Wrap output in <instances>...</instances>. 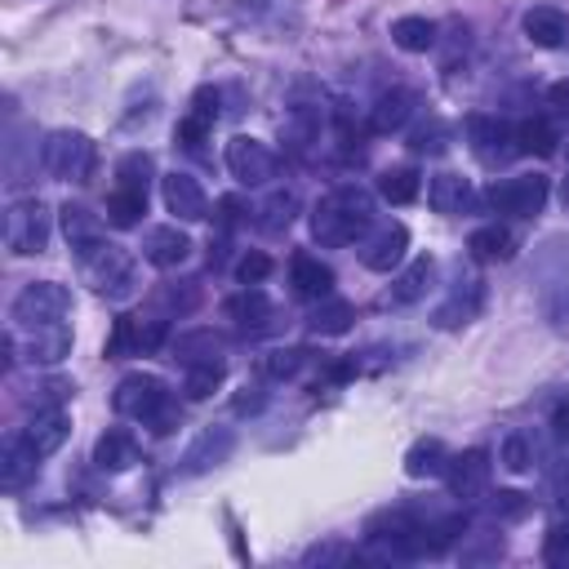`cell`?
<instances>
[{"mask_svg": "<svg viewBox=\"0 0 569 569\" xmlns=\"http://www.w3.org/2000/svg\"><path fill=\"white\" fill-rule=\"evenodd\" d=\"M369 222H373V200H369V191L356 187V182H342V187L325 191V196L316 200V209H311V236H316L320 244H329V249L351 244L356 236L369 231Z\"/></svg>", "mask_w": 569, "mask_h": 569, "instance_id": "1", "label": "cell"}, {"mask_svg": "<svg viewBox=\"0 0 569 569\" xmlns=\"http://www.w3.org/2000/svg\"><path fill=\"white\" fill-rule=\"evenodd\" d=\"M111 405H116L120 418H133V422L151 427L156 436H169V431L178 427V405H173L169 387H164L156 373H142V369H138V373H124V378L116 382Z\"/></svg>", "mask_w": 569, "mask_h": 569, "instance_id": "2", "label": "cell"}, {"mask_svg": "<svg viewBox=\"0 0 569 569\" xmlns=\"http://www.w3.org/2000/svg\"><path fill=\"white\" fill-rule=\"evenodd\" d=\"M80 262V271H84V280L102 293V298H111V302H120V298H129L133 289H138V267H133V253L129 249H120V244H93L89 253H80L76 258Z\"/></svg>", "mask_w": 569, "mask_h": 569, "instance_id": "3", "label": "cell"}, {"mask_svg": "<svg viewBox=\"0 0 569 569\" xmlns=\"http://www.w3.org/2000/svg\"><path fill=\"white\" fill-rule=\"evenodd\" d=\"M40 164H44V173H53L62 182H89V173H93V142H89V133H80V129L44 133Z\"/></svg>", "mask_w": 569, "mask_h": 569, "instance_id": "4", "label": "cell"}, {"mask_svg": "<svg viewBox=\"0 0 569 569\" xmlns=\"http://www.w3.org/2000/svg\"><path fill=\"white\" fill-rule=\"evenodd\" d=\"M67 311H71V293L58 280H31V284H22V293L9 307L13 329H27V333L67 320Z\"/></svg>", "mask_w": 569, "mask_h": 569, "instance_id": "5", "label": "cell"}, {"mask_svg": "<svg viewBox=\"0 0 569 569\" xmlns=\"http://www.w3.org/2000/svg\"><path fill=\"white\" fill-rule=\"evenodd\" d=\"M547 196H551V182H547L542 173L493 178V182H489V191H485L489 209H493V213H502V218H538V213H542V204H547Z\"/></svg>", "mask_w": 569, "mask_h": 569, "instance_id": "6", "label": "cell"}, {"mask_svg": "<svg viewBox=\"0 0 569 569\" xmlns=\"http://www.w3.org/2000/svg\"><path fill=\"white\" fill-rule=\"evenodd\" d=\"M44 244H49V209L40 200L9 204V213H4V249L18 253V258H31V253H44Z\"/></svg>", "mask_w": 569, "mask_h": 569, "instance_id": "7", "label": "cell"}, {"mask_svg": "<svg viewBox=\"0 0 569 569\" xmlns=\"http://www.w3.org/2000/svg\"><path fill=\"white\" fill-rule=\"evenodd\" d=\"M227 169H231V178H236L240 187H267V182L280 173V156H276L267 142L236 133V138L227 142Z\"/></svg>", "mask_w": 569, "mask_h": 569, "instance_id": "8", "label": "cell"}, {"mask_svg": "<svg viewBox=\"0 0 569 569\" xmlns=\"http://www.w3.org/2000/svg\"><path fill=\"white\" fill-rule=\"evenodd\" d=\"M467 142H471V156L480 160V164H489V169H498V164H507L516 151H520V142H516V129L507 124V120H498V116H467Z\"/></svg>", "mask_w": 569, "mask_h": 569, "instance_id": "9", "label": "cell"}, {"mask_svg": "<svg viewBox=\"0 0 569 569\" xmlns=\"http://www.w3.org/2000/svg\"><path fill=\"white\" fill-rule=\"evenodd\" d=\"M169 329L164 320H142V316H116L111 338H107V360H124V356H147L156 347H164Z\"/></svg>", "mask_w": 569, "mask_h": 569, "instance_id": "10", "label": "cell"}, {"mask_svg": "<svg viewBox=\"0 0 569 569\" xmlns=\"http://www.w3.org/2000/svg\"><path fill=\"white\" fill-rule=\"evenodd\" d=\"M445 476H449V493H453L458 502H476V498L489 489L493 458H489V449H467V453H453Z\"/></svg>", "mask_w": 569, "mask_h": 569, "instance_id": "11", "label": "cell"}, {"mask_svg": "<svg viewBox=\"0 0 569 569\" xmlns=\"http://www.w3.org/2000/svg\"><path fill=\"white\" fill-rule=\"evenodd\" d=\"M405 249H409V227L405 222H382L378 231H369L360 240V262L369 271H391L405 262Z\"/></svg>", "mask_w": 569, "mask_h": 569, "instance_id": "12", "label": "cell"}, {"mask_svg": "<svg viewBox=\"0 0 569 569\" xmlns=\"http://www.w3.org/2000/svg\"><path fill=\"white\" fill-rule=\"evenodd\" d=\"M160 191H164V209H169L173 218H182V222H200V218H209L204 187H200L191 173H182V169L164 173V178H160Z\"/></svg>", "mask_w": 569, "mask_h": 569, "instance_id": "13", "label": "cell"}, {"mask_svg": "<svg viewBox=\"0 0 569 569\" xmlns=\"http://www.w3.org/2000/svg\"><path fill=\"white\" fill-rule=\"evenodd\" d=\"M231 449H236V431H231V427H204V431L196 436V445L182 453V471H187V476H200V471L227 462Z\"/></svg>", "mask_w": 569, "mask_h": 569, "instance_id": "14", "label": "cell"}, {"mask_svg": "<svg viewBox=\"0 0 569 569\" xmlns=\"http://www.w3.org/2000/svg\"><path fill=\"white\" fill-rule=\"evenodd\" d=\"M142 258L151 267H160V271H173V267H182L191 258V236L178 231V227H151L142 236Z\"/></svg>", "mask_w": 569, "mask_h": 569, "instance_id": "15", "label": "cell"}, {"mask_svg": "<svg viewBox=\"0 0 569 569\" xmlns=\"http://www.w3.org/2000/svg\"><path fill=\"white\" fill-rule=\"evenodd\" d=\"M36 467H40V453L31 449V440L22 431L4 436V445H0V485L4 489H22L36 476Z\"/></svg>", "mask_w": 569, "mask_h": 569, "instance_id": "16", "label": "cell"}, {"mask_svg": "<svg viewBox=\"0 0 569 569\" xmlns=\"http://www.w3.org/2000/svg\"><path fill=\"white\" fill-rule=\"evenodd\" d=\"M413 111H418V93L413 89H387V93H378V102L369 111V129L373 133H396V129L409 124Z\"/></svg>", "mask_w": 569, "mask_h": 569, "instance_id": "17", "label": "cell"}, {"mask_svg": "<svg viewBox=\"0 0 569 569\" xmlns=\"http://www.w3.org/2000/svg\"><path fill=\"white\" fill-rule=\"evenodd\" d=\"M227 316L240 325V333H262L276 325V307L267 302V293L258 284H244V293H236L227 302Z\"/></svg>", "mask_w": 569, "mask_h": 569, "instance_id": "18", "label": "cell"}, {"mask_svg": "<svg viewBox=\"0 0 569 569\" xmlns=\"http://www.w3.org/2000/svg\"><path fill=\"white\" fill-rule=\"evenodd\" d=\"M62 236H67V244H71V253H76V258L107 240L102 218H98V213H89L84 204H71V200L62 204Z\"/></svg>", "mask_w": 569, "mask_h": 569, "instance_id": "19", "label": "cell"}, {"mask_svg": "<svg viewBox=\"0 0 569 569\" xmlns=\"http://www.w3.org/2000/svg\"><path fill=\"white\" fill-rule=\"evenodd\" d=\"M427 204L436 213H467L476 204V191H471V182L462 173H436L427 182Z\"/></svg>", "mask_w": 569, "mask_h": 569, "instance_id": "20", "label": "cell"}, {"mask_svg": "<svg viewBox=\"0 0 569 569\" xmlns=\"http://www.w3.org/2000/svg\"><path fill=\"white\" fill-rule=\"evenodd\" d=\"M480 302H485V284L480 280H453V293L436 311V325L440 329H458V325H467V320L480 316Z\"/></svg>", "mask_w": 569, "mask_h": 569, "instance_id": "21", "label": "cell"}, {"mask_svg": "<svg viewBox=\"0 0 569 569\" xmlns=\"http://www.w3.org/2000/svg\"><path fill=\"white\" fill-rule=\"evenodd\" d=\"M525 36L538 44V49H560L569 40V18L556 9V4H533L525 13Z\"/></svg>", "mask_w": 569, "mask_h": 569, "instance_id": "22", "label": "cell"}, {"mask_svg": "<svg viewBox=\"0 0 569 569\" xmlns=\"http://www.w3.org/2000/svg\"><path fill=\"white\" fill-rule=\"evenodd\" d=\"M289 280H293V293H298V298H316V302H320V298L333 293V267L320 262V258H311V253H298V258H293Z\"/></svg>", "mask_w": 569, "mask_h": 569, "instance_id": "23", "label": "cell"}, {"mask_svg": "<svg viewBox=\"0 0 569 569\" xmlns=\"http://www.w3.org/2000/svg\"><path fill=\"white\" fill-rule=\"evenodd\" d=\"M449 449H445V440H436V436H422V440H413L409 445V453H405V476L409 480H431V476H445L449 471Z\"/></svg>", "mask_w": 569, "mask_h": 569, "instance_id": "24", "label": "cell"}, {"mask_svg": "<svg viewBox=\"0 0 569 569\" xmlns=\"http://www.w3.org/2000/svg\"><path fill=\"white\" fill-rule=\"evenodd\" d=\"M236 13L253 27H267L276 36H284L289 27H298V9L293 0H236Z\"/></svg>", "mask_w": 569, "mask_h": 569, "instance_id": "25", "label": "cell"}, {"mask_svg": "<svg viewBox=\"0 0 569 569\" xmlns=\"http://www.w3.org/2000/svg\"><path fill=\"white\" fill-rule=\"evenodd\" d=\"M169 360H178L182 369H191V365H209V360H222V338L213 333V329H191V333H178L173 342H169Z\"/></svg>", "mask_w": 569, "mask_h": 569, "instance_id": "26", "label": "cell"}, {"mask_svg": "<svg viewBox=\"0 0 569 569\" xmlns=\"http://www.w3.org/2000/svg\"><path fill=\"white\" fill-rule=\"evenodd\" d=\"M67 413L62 409H36V418L22 427V436L31 440V449L40 453V458H49V453H58L62 449V440H67Z\"/></svg>", "mask_w": 569, "mask_h": 569, "instance_id": "27", "label": "cell"}, {"mask_svg": "<svg viewBox=\"0 0 569 569\" xmlns=\"http://www.w3.org/2000/svg\"><path fill=\"white\" fill-rule=\"evenodd\" d=\"M133 462H138V440L129 431L111 427V431L98 436V445H93V467L98 471H129Z\"/></svg>", "mask_w": 569, "mask_h": 569, "instance_id": "28", "label": "cell"}, {"mask_svg": "<svg viewBox=\"0 0 569 569\" xmlns=\"http://www.w3.org/2000/svg\"><path fill=\"white\" fill-rule=\"evenodd\" d=\"M253 213H258V218H253V227H258L262 236H280V231H289V222H293V213H298V191L276 187V191H271Z\"/></svg>", "mask_w": 569, "mask_h": 569, "instance_id": "29", "label": "cell"}, {"mask_svg": "<svg viewBox=\"0 0 569 569\" xmlns=\"http://www.w3.org/2000/svg\"><path fill=\"white\" fill-rule=\"evenodd\" d=\"M431 280H436V258H431V253H418V258L400 271V280L391 284V302H396V307H409V302L427 298Z\"/></svg>", "mask_w": 569, "mask_h": 569, "instance_id": "30", "label": "cell"}, {"mask_svg": "<svg viewBox=\"0 0 569 569\" xmlns=\"http://www.w3.org/2000/svg\"><path fill=\"white\" fill-rule=\"evenodd\" d=\"M67 351H71V329H67V320L44 325V329H31V338H27V360H31V365H58Z\"/></svg>", "mask_w": 569, "mask_h": 569, "instance_id": "31", "label": "cell"}, {"mask_svg": "<svg viewBox=\"0 0 569 569\" xmlns=\"http://www.w3.org/2000/svg\"><path fill=\"white\" fill-rule=\"evenodd\" d=\"M467 249H471V258H480V262H507V258L516 253V236H511L507 227L489 222V227H476V231H471Z\"/></svg>", "mask_w": 569, "mask_h": 569, "instance_id": "32", "label": "cell"}, {"mask_svg": "<svg viewBox=\"0 0 569 569\" xmlns=\"http://www.w3.org/2000/svg\"><path fill=\"white\" fill-rule=\"evenodd\" d=\"M280 142H289L293 151H307V147H316L320 142V111L316 107H293L289 116H284V124H280Z\"/></svg>", "mask_w": 569, "mask_h": 569, "instance_id": "33", "label": "cell"}, {"mask_svg": "<svg viewBox=\"0 0 569 569\" xmlns=\"http://www.w3.org/2000/svg\"><path fill=\"white\" fill-rule=\"evenodd\" d=\"M142 213H147V191H138V187H120V182H116V191L107 196V222L120 227V231H129V227L142 222Z\"/></svg>", "mask_w": 569, "mask_h": 569, "instance_id": "34", "label": "cell"}, {"mask_svg": "<svg viewBox=\"0 0 569 569\" xmlns=\"http://www.w3.org/2000/svg\"><path fill=\"white\" fill-rule=\"evenodd\" d=\"M351 320H356L351 302H342V298H320V307L307 316V329L320 333V338H338V333L351 329Z\"/></svg>", "mask_w": 569, "mask_h": 569, "instance_id": "35", "label": "cell"}, {"mask_svg": "<svg viewBox=\"0 0 569 569\" xmlns=\"http://www.w3.org/2000/svg\"><path fill=\"white\" fill-rule=\"evenodd\" d=\"M418 191H422V178H418L413 164L382 169V178H378V196H382L387 204H409V200H418Z\"/></svg>", "mask_w": 569, "mask_h": 569, "instance_id": "36", "label": "cell"}, {"mask_svg": "<svg viewBox=\"0 0 569 569\" xmlns=\"http://www.w3.org/2000/svg\"><path fill=\"white\" fill-rule=\"evenodd\" d=\"M391 40L405 53H427L436 44V22L431 18H396L391 22Z\"/></svg>", "mask_w": 569, "mask_h": 569, "instance_id": "37", "label": "cell"}, {"mask_svg": "<svg viewBox=\"0 0 569 569\" xmlns=\"http://www.w3.org/2000/svg\"><path fill=\"white\" fill-rule=\"evenodd\" d=\"M516 142H520V151H529V156H556V129L542 120V116H533V120H520V129H516Z\"/></svg>", "mask_w": 569, "mask_h": 569, "instance_id": "38", "label": "cell"}, {"mask_svg": "<svg viewBox=\"0 0 569 569\" xmlns=\"http://www.w3.org/2000/svg\"><path fill=\"white\" fill-rule=\"evenodd\" d=\"M222 378H227V365H222V360L191 365V369H187V378H182V391H187L191 400H204V396H213V391L222 387Z\"/></svg>", "mask_w": 569, "mask_h": 569, "instance_id": "39", "label": "cell"}, {"mask_svg": "<svg viewBox=\"0 0 569 569\" xmlns=\"http://www.w3.org/2000/svg\"><path fill=\"white\" fill-rule=\"evenodd\" d=\"M156 302H160V311H178V316H187V311H196L200 307V280H173V284H164L160 293H156Z\"/></svg>", "mask_w": 569, "mask_h": 569, "instance_id": "40", "label": "cell"}, {"mask_svg": "<svg viewBox=\"0 0 569 569\" xmlns=\"http://www.w3.org/2000/svg\"><path fill=\"white\" fill-rule=\"evenodd\" d=\"M116 178H120V187H138V191H147L151 178H156V160H151L147 151H129V156H120Z\"/></svg>", "mask_w": 569, "mask_h": 569, "instance_id": "41", "label": "cell"}, {"mask_svg": "<svg viewBox=\"0 0 569 569\" xmlns=\"http://www.w3.org/2000/svg\"><path fill=\"white\" fill-rule=\"evenodd\" d=\"M445 138H449V129H445L440 120H427V124H418V129L409 133V151H413V156H440V151H445Z\"/></svg>", "mask_w": 569, "mask_h": 569, "instance_id": "42", "label": "cell"}, {"mask_svg": "<svg viewBox=\"0 0 569 569\" xmlns=\"http://www.w3.org/2000/svg\"><path fill=\"white\" fill-rule=\"evenodd\" d=\"M498 462H502L511 476H520V471H529V467H533V445H529L525 436H507V440H502Z\"/></svg>", "mask_w": 569, "mask_h": 569, "instance_id": "43", "label": "cell"}, {"mask_svg": "<svg viewBox=\"0 0 569 569\" xmlns=\"http://www.w3.org/2000/svg\"><path fill=\"white\" fill-rule=\"evenodd\" d=\"M302 365H307V351H302V347H280V351H271V356L262 360V369H267L271 378H293Z\"/></svg>", "mask_w": 569, "mask_h": 569, "instance_id": "44", "label": "cell"}, {"mask_svg": "<svg viewBox=\"0 0 569 569\" xmlns=\"http://www.w3.org/2000/svg\"><path fill=\"white\" fill-rule=\"evenodd\" d=\"M542 560L551 569H569V525H551L542 538Z\"/></svg>", "mask_w": 569, "mask_h": 569, "instance_id": "45", "label": "cell"}, {"mask_svg": "<svg viewBox=\"0 0 569 569\" xmlns=\"http://www.w3.org/2000/svg\"><path fill=\"white\" fill-rule=\"evenodd\" d=\"M489 507H493V516H498V520H520V516H529V507H533V502H529V493H516V489H498Z\"/></svg>", "mask_w": 569, "mask_h": 569, "instance_id": "46", "label": "cell"}, {"mask_svg": "<svg viewBox=\"0 0 569 569\" xmlns=\"http://www.w3.org/2000/svg\"><path fill=\"white\" fill-rule=\"evenodd\" d=\"M236 276H240V284H262V280L271 276V258H267V253H258V249H249V253H240Z\"/></svg>", "mask_w": 569, "mask_h": 569, "instance_id": "47", "label": "cell"}, {"mask_svg": "<svg viewBox=\"0 0 569 569\" xmlns=\"http://www.w3.org/2000/svg\"><path fill=\"white\" fill-rule=\"evenodd\" d=\"M356 556V547H347V542H316L302 560L307 565H338V560H351Z\"/></svg>", "mask_w": 569, "mask_h": 569, "instance_id": "48", "label": "cell"}, {"mask_svg": "<svg viewBox=\"0 0 569 569\" xmlns=\"http://www.w3.org/2000/svg\"><path fill=\"white\" fill-rule=\"evenodd\" d=\"M209 129H213L209 120H200V116L187 111V116L178 120V142H182V147H200V142L209 138Z\"/></svg>", "mask_w": 569, "mask_h": 569, "instance_id": "49", "label": "cell"}, {"mask_svg": "<svg viewBox=\"0 0 569 569\" xmlns=\"http://www.w3.org/2000/svg\"><path fill=\"white\" fill-rule=\"evenodd\" d=\"M191 116H200V120H218V89L213 84H204V89H196L191 93Z\"/></svg>", "mask_w": 569, "mask_h": 569, "instance_id": "50", "label": "cell"}, {"mask_svg": "<svg viewBox=\"0 0 569 569\" xmlns=\"http://www.w3.org/2000/svg\"><path fill=\"white\" fill-rule=\"evenodd\" d=\"M236 222H240V200H236V196H222V200H218V231L231 236Z\"/></svg>", "mask_w": 569, "mask_h": 569, "instance_id": "51", "label": "cell"}, {"mask_svg": "<svg viewBox=\"0 0 569 569\" xmlns=\"http://www.w3.org/2000/svg\"><path fill=\"white\" fill-rule=\"evenodd\" d=\"M551 427H556V436H560V440H569V400H565V405L556 409V418H551Z\"/></svg>", "mask_w": 569, "mask_h": 569, "instance_id": "52", "label": "cell"}, {"mask_svg": "<svg viewBox=\"0 0 569 569\" xmlns=\"http://www.w3.org/2000/svg\"><path fill=\"white\" fill-rule=\"evenodd\" d=\"M551 102H556L560 111H569V84H556V89H551Z\"/></svg>", "mask_w": 569, "mask_h": 569, "instance_id": "53", "label": "cell"}, {"mask_svg": "<svg viewBox=\"0 0 569 569\" xmlns=\"http://www.w3.org/2000/svg\"><path fill=\"white\" fill-rule=\"evenodd\" d=\"M560 204L569 209V173H565V182H560Z\"/></svg>", "mask_w": 569, "mask_h": 569, "instance_id": "54", "label": "cell"}]
</instances>
